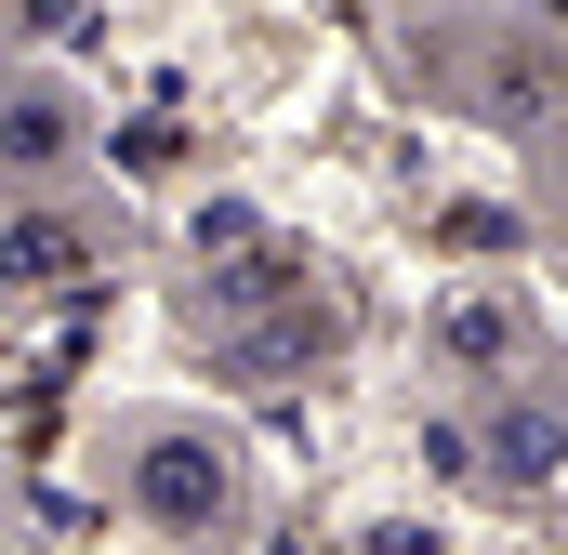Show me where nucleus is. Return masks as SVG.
Here are the masks:
<instances>
[{"mask_svg":"<svg viewBox=\"0 0 568 555\" xmlns=\"http://www.w3.org/2000/svg\"><path fill=\"white\" fill-rule=\"evenodd\" d=\"M133 490H145V516H172V529H212V516H225V450H199V436H145Z\"/></svg>","mask_w":568,"mask_h":555,"instance_id":"1","label":"nucleus"},{"mask_svg":"<svg viewBox=\"0 0 568 555\" xmlns=\"http://www.w3.org/2000/svg\"><path fill=\"white\" fill-rule=\"evenodd\" d=\"M67 265H80V225H53V212L0 225V278H67Z\"/></svg>","mask_w":568,"mask_h":555,"instance_id":"2","label":"nucleus"},{"mask_svg":"<svg viewBox=\"0 0 568 555\" xmlns=\"http://www.w3.org/2000/svg\"><path fill=\"white\" fill-rule=\"evenodd\" d=\"M0 145H13V159H67V107L13 93V107H0Z\"/></svg>","mask_w":568,"mask_h":555,"instance_id":"3","label":"nucleus"}]
</instances>
